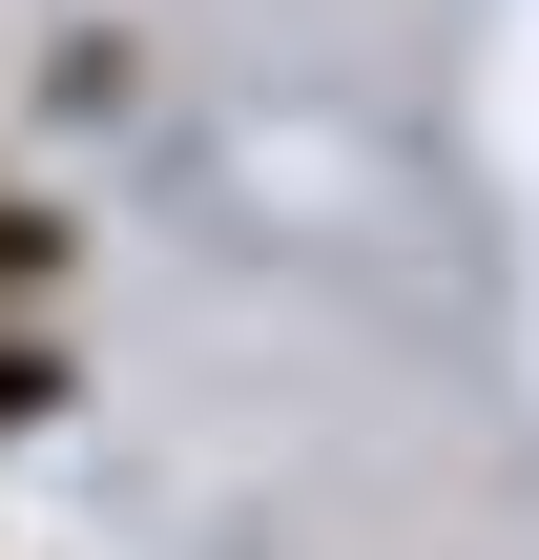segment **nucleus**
<instances>
[{"label":"nucleus","mask_w":539,"mask_h":560,"mask_svg":"<svg viewBox=\"0 0 539 560\" xmlns=\"http://www.w3.org/2000/svg\"><path fill=\"white\" fill-rule=\"evenodd\" d=\"M42 291H62V208L0 187V332H42Z\"/></svg>","instance_id":"obj_1"},{"label":"nucleus","mask_w":539,"mask_h":560,"mask_svg":"<svg viewBox=\"0 0 539 560\" xmlns=\"http://www.w3.org/2000/svg\"><path fill=\"white\" fill-rule=\"evenodd\" d=\"M42 416H62V353H42V332H0V436H42Z\"/></svg>","instance_id":"obj_2"}]
</instances>
